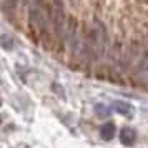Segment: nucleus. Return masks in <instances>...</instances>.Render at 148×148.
<instances>
[{"label": "nucleus", "instance_id": "obj_1", "mask_svg": "<svg viewBox=\"0 0 148 148\" xmlns=\"http://www.w3.org/2000/svg\"><path fill=\"white\" fill-rule=\"evenodd\" d=\"M53 14V27H55V34L62 37V32H63V27H65V14H63V8H62V3L57 0L55 2V8L52 10Z\"/></svg>", "mask_w": 148, "mask_h": 148}, {"label": "nucleus", "instance_id": "obj_2", "mask_svg": "<svg viewBox=\"0 0 148 148\" xmlns=\"http://www.w3.org/2000/svg\"><path fill=\"white\" fill-rule=\"evenodd\" d=\"M120 141H121V145H125V147H133L135 141H136V133H135L133 128H130V127L121 128Z\"/></svg>", "mask_w": 148, "mask_h": 148}, {"label": "nucleus", "instance_id": "obj_3", "mask_svg": "<svg viewBox=\"0 0 148 148\" xmlns=\"http://www.w3.org/2000/svg\"><path fill=\"white\" fill-rule=\"evenodd\" d=\"M113 108L118 113L125 115V116H130V115L133 113V107H132L130 103H127V101H123V100H116L113 103Z\"/></svg>", "mask_w": 148, "mask_h": 148}, {"label": "nucleus", "instance_id": "obj_4", "mask_svg": "<svg viewBox=\"0 0 148 148\" xmlns=\"http://www.w3.org/2000/svg\"><path fill=\"white\" fill-rule=\"evenodd\" d=\"M115 132H116V130H115V125L112 121H107V123L100 128V135H101L103 140H112L115 136Z\"/></svg>", "mask_w": 148, "mask_h": 148}, {"label": "nucleus", "instance_id": "obj_5", "mask_svg": "<svg viewBox=\"0 0 148 148\" xmlns=\"http://www.w3.org/2000/svg\"><path fill=\"white\" fill-rule=\"evenodd\" d=\"M95 113H97V116H100V118H107L112 113V108L107 107V105H103V103H97L95 105Z\"/></svg>", "mask_w": 148, "mask_h": 148}, {"label": "nucleus", "instance_id": "obj_6", "mask_svg": "<svg viewBox=\"0 0 148 148\" xmlns=\"http://www.w3.org/2000/svg\"><path fill=\"white\" fill-rule=\"evenodd\" d=\"M23 2H25V3H28V2H30V0H23Z\"/></svg>", "mask_w": 148, "mask_h": 148}]
</instances>
